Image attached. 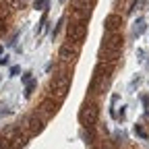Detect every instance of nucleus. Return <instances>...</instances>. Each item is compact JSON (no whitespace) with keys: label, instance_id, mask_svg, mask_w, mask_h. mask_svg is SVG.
<instances>
[{"label":"nucleus","instance_id":"9","mask_svg":"<svg viewBox=\"0 0 149 149\" xmlns=\"http://www.w3.org/2000/svg\"><path fill=\"white\" fill-rule=\"evenodd\" d=\"M124 40H122V33L118 31H106L104 33V40H102V48H110V50H120L122 52Z\"/></svg>","mask_w":149,"mask_h":149},{"label":"nucleus","instance_id":"26","mask_svg":"<svg viewBox=\"0 0 149 149\" xmlns=\"http://www.w3.org/2000/svg\"><path fill=\"white\" fill-rule=\"evenodd\" d=\"M29 81H31V72H25L23 74V83H29Z\"/></svg>","mask_w":149,"mask_h":149},{"label":"nucleus","instance_id":"22","mask_svg":"<svg viewBox=\"0 0 149 149\" xmlns=\"http://www.w3.org/2000/svg\"><path fill=\"white\" fill-rule=\"evenodd\" d=\"M35 89V83H29L27 85V89H25V97H31V91Z\"/></svg>","mask_w":149,"mask_h":149},{"label":"nucleus","instance_id":"11","mask_svg":"<svg viewBox=\"0 0 149 149\" xmlns=\"http://www.w3.org/2000/svg\"><path fill=\"white\" fill-rule=\"evenodd\" d=\"M104 25H106V31H120L122 29V17L118 15V13H110L108 17H106V21H104Z\"/></svg>","mask_w":149,"mask_h":149},{"label":"nucleus","instance_id":"17","mask_svg":"<svg viewBox=\"0 0 149 149\" xmlns=\"http://www.w3.org/2000/svg\"><path fill=\"white\" fill-rule=\"evenodd\" d=\"M135 133H137V137H141V139H149V130L143 128V124H135Z\"/></svg>","mask_w":149,"mask_h":149},{"label":"nucleus","instance_id":"10","mask_svg":"<svg viewBox=\"0 0 149 149\" xmlns=\"http://www.w3.org/2000/svg\"><path fill=\"white\" fill-rule=\"evenodd\" d=\"M120 56H122V52H120V50H110V48H102V46H100V50H97V58H100V62L118 64Z\"/></svg>","mask_w":149,"mask_h":149},{"label":"nucleus","instance_id":"3","mask_svg":"<svg viewBox=\"0 0 149 149\" xmlns=\"http://www.w3.org/2000/svg\"><path fill=\"white\" fill-rule=\"evenodd\" d=\"M0 137H4L6 141H10L17 149H23L27 143H29V137H27V133L21 128V124H8V126H4L2 130H0Z\"/></svg>","mask_w":149,"mask_h":149},{"label":"nucleus","instance_id":"20","mask_svg":"<svg viewBox=\"0 0 149 149\" xmlns=\"http://www.w3.org/2000/svg\"><path fill=\"white\" fill-rule=\"evenodd\" d=\"M62 25H64V19H60V21H58V23H56V25H54V31H52V37H56V35H58V33H60V29H62Z\"/></svg>","mask_w":149,"mask_h":149},{"label":"nucleus","instance_id":"24","mask_svg":"<svg viewBox=\"0 0 149 149\" xmlns=\"http://www.w3.org/2000/svg\"><path fill=\"white\" fill-rule=\"evenodd\" d=\"M17 74H21V68H19V66H13V68H10V77H17Z\"/></svg>","mask_w":149,"mask_h":149},{"label":"nucleus","instance_id":"27","mask_svg":"<svg viewBox=\"0 0 149 149\" xmlns=\"http://www.w3.org/2000/svg\"><path fill=\"white\" fill-rule=\"evenodd\" d=\"M21 2H25V4H27V2H29V0H21Z\"/></svg>","mask_w":149,"mask_h":149},{"label":"nucleus","instance_id":"5","mask_svg":"<svg viewBox=\"0 0 149 149\" xmlns=\"http://www.w3.org/2000/svg\"><path fill=\"white\" fill-rule=\"evenodd\" d=\"M112 85V77H100V74H91V81L87 87V97H95L102 100L106 95V91Z\"/></svg>","mask_w":149,"mask_h":149},{"label":"nucleus","instance_id":"7","mask_svg":"<svg viewBox=\"0 0 149 149\" xmlns=\"http://www.w3.org/2000/svg\"><path fill=\"white\" fill-rule=\"evenodd\" d=\"M19 124H21V128L27 133L29 139H31V137H37V135L46 128V122H44L42 118H37L33 112H31V114H25L21 120H19Z\"/></svg>","mask_w":149,"mask_h":149},{"label":"nucleus","instance_id":"4","mask_svg":"<svg viewBox=\"0 0 149 149\" xmlns=\"http://www.w3.org/2000/svg\"><path fill=\"white\" fill-rule=\"evenodd\" d=\"M58 108H60V104L46 93V95H44L40 102H37V106L33 108V114H35L37 118H42L44 122H48V120L56 114V112H58Z\"/></svg>","mask_w":149,"mask_h":149},{"label":"nucleus","instance_id":"25","mask_svg":"<svg viewBox=\"0 0 149 149\" xmlns=\"http://www.w3.org/2000/svg\"><path fill=\"white\" fill-rule=\"evenodd\" d=\"M44 2H46V0H35L33 6H35V8H42V6H44Z\"/></svg>","mask_w":149,"mask_h":149},{"label":"nucleus","instance_id":"8","mask_svg":"<svg viewBox=\"0 0 149 149\" xmlns=\"http://www.w3.org/2000/svg\"><path fill=\"white\" fill-rule=\"evenodd\" d=\"M81 52V46L77 44H70V42H64L58 50V62H66V64H72L77 60V56Z\"/></svg>","mask_w":149,"mask_h":149},{"label":"nucleus","instance_id":"1","mask_svg":"<svg viewBox=\"0 0 149 149\" xmlns=\"http://www.w3.org/2000/svg\"><path fill=\"white\" fill-rule=\"evenodd\" d=\"M87 23H89V21H85V19L70 15L68 21H66V40H64V42L83 46L85 37H87Z\"/></svg>","mask_w":149,"mask_h":149},{"label":"nucleus","instance_id":"23","mask_svg":"<svg viewBox=\"0 0 149 149\" xmlns=\"http://www.w3.org/2000/svg\"><path fill=\"white\" fill-rule=\"evenodd\" d=\"M141 102H143V106L149 110V95H147V93H143V95H141Z\"/></svg>","mask_w":149,"mask_h":149},{"label":"nucleus","instance_id":"15","mask_svg":"<svg viewBox=\"0 0 149 149\" xmlns=\"http://www.w3.org/2000/svg\"><path fill=\"white\" fill-rule=\"evenodd\" d=\"M145 31V19H139V21L135 23V29H133V40H137V37H141V33Z\"/></svg>","mask_w":149,"mask_h":149},{"label":"nucleus","instance_id":"16","mask_svg":"<svg viewBox=\"0 0 149 149\" xmlns=\"http://www.w3.org/2000/svg\"><path fill=\"white\" fill-rule=\"evenodd\" d=\"M13 15H15V13H13V10L6 6V4H2V2H0V19H4V21L8 23L10 19H13Z\"/></svg>","mask_w":149,"mask_h":149},{"label":"nucleus","instance_id":"21","mask_svg":"<svg viewBox=\"0 0 149 149\" xmlns=\"http://www.w3.org/2000/svg\"><path fill=\"white\" fill-rule=\"evenodd\" d=\"M124 116H126V108H120V110H118V114H116V120H118V122H122V120H124Z\"/></svg>","mask_w":149,"mask_h":149},{"label":"nucleus","instance_id":"12","mask_svg":"<svg viewBox=\"0 0 149 149\" xmlns=\"http://www.w3.org/2000/svg\"><path fill=\"white\" fill-rule=\"evenodd\" d=\"M116 70V64H108V62H97V66L93 68V74H100V77H112Z\"/></svg>","mask_w":149,"mask_h":149},{"label":"nucleus","instance_id":"6","mask_svg":"<svg viewBox=\"0 0 149 149\" xmlns=\"http://www.w3.org/2000/svg\"><path fill=\"white\" fill-rule=\"evenodd\" d=\"M95 2H97V0H70V2H68L70 15L89 21L91 15H93V8H95Z\"/></svg>","mask_w":149,"mask_h":149},{"label":"nucleus","instance_id":"18","mask_svg":"<svg viewBox=\"0 0 149 149\" xmlns=\"http://www.w3.org/2000/svg\"><path fill=\"white\" fill-rule=\"evenodd\" d=\"M0 149H17L10 141H6L4 137H0Z\"/></svg>","mask_w":149,"mask_h":149},{"label":"nucleus","instance_id":"13","mask_svg":"<svg viewBox=\"0 0 149 149\" xmlns=\"http://www.w3.org/2000/svg\"><path fill=\"white\" fill-rule=\"evenodd\" d=\"M81 137L87 145H93V141L97 137V126H81Z\"/></svg>","mask_w":149,"mask_h":149},{"label":"nucleus","instance_id":"2","mask_svg":"<svg viewBox=\"0 0 149 149\" xmlns=\"http://www.w3.org/2000/svg\"><path fill=\"white\" fill-rule=\"evenodd\" d=\"M79 120L81 126H97L100 120V100L95 97H85L79 110Z\"/></svg>","mask_w":149,"mask_h":149},{"label":"nucleus","instance_id":"19","mask_svg":"<svg viewBox=\"0 0 149 149\" xmlns=\"http://www.w3.org/2000/svg\"><path fill=\"white\" fill-rule=\"evenodd\" d=\"M6 33H8V23L4 19H0V37H4Z\"/></svg>","mask_w":149,"mask_h":149},{"label":"nucleus","instance_id":"28","mask_svg":"<svg viewBox=\"0 0 149 149\" xmlns=\"http://www.w3.org/2000/svg\"><path fill=\"white\" fill-rule=\"evenodd\" d=\"M60 2H62V4H64V2H66V0H60Z\"/></svg>","mask_w":149,"mask_h":149},{"label":"nucleus","instance_id":"14","mask_svg":"<svg viewBox=\"0 0 149 149\" xmlns=\"http://www.w3.org/2000/svg\"><path fill=\"white\" fill-rule=\"evenodd\" d=\"M2 4H6L13 13H19V10H23L25 8V2H21V0H0Z\"/></svg>","mask_w":149,"mask_h":149}]
</instances>
